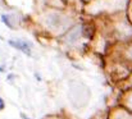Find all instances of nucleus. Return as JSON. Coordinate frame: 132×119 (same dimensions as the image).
<instances>
[{"instance_id":"f257e3e1","label":"nucleus","mask_w":132,"mask_h":119,"mask_svg":"<svg viewBox=\"0 0 132 119\" xmlns=\"http://www.w3.org/2000/svg\"><path fill=\"white\" fill-rule=\"evenodd\" d=\"M9 45L13 46V47H15V49H18V50H21L26 55H31V45L28 42H26V41H22V40H15V41L14 40H10L9 41Z\"/></svg>"},{"instance_id":"f03ea898","label":"nucleus","mask_w":132,"mask_h":119,"mask_svg":"<svg viewBox=\"0 0 132 119\" xmlns=\"http://www.w3.org/2000/svg\"><path fill=\"white\" fill-rule=\"evenodd\" d=\"M4 106H5V104H4V101H3V99L0 97V110H3V109H4Z\"/></svg>"},{"instance_id":"7ed1b4c3","label":"nucleus","mask_w":132,"mask_h":119,"mask_svg":"<svg viewBox=\"0 0 132 119\" xmlns=\"http://www.w3.org/2000/svg\"><path fill=\"white\" fill-rule=\"evenodd\" d=\"M24 119H28V118H24Z\"/></svg>"}]
</instances>
